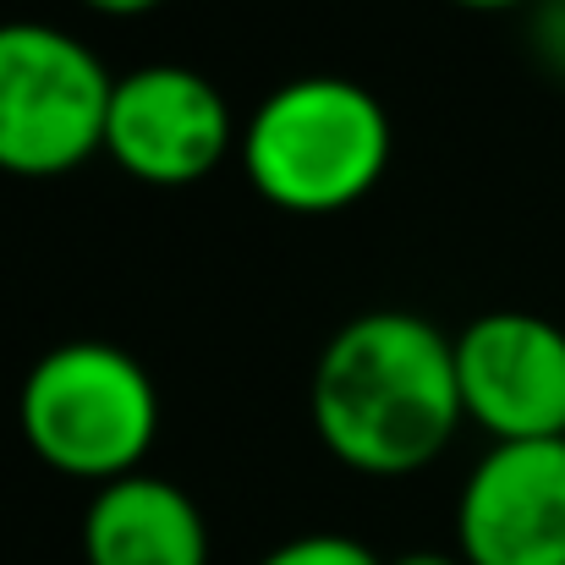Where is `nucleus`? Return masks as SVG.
<instances>
[{
	"label": "nucleus",
	"mask_w": 565,
	"mask_h": 565,
	"mask_svg": "<svg viewBox=\"0 0 565 565\" xmlns=\"http://www.w3.org/2000/svg\"><path fill=\"white\" fill-rule=\"evenodd\" d=\"M308 412L341 467L363 478L423 472L467 423L456 341L406 308L358 313L324 341Z\"/></svg>",
	"instance_id": "f257e3e1"
},
{
	"label": "nucleus",
	"mask_w": 565,
	"mask_h": 565,
	"mask_svg": "<svg viewBox=\"0 0 565 565\" xmlns=\"http://www.w3.org/2000/svg\"><path fill=\"white\" fill-rule=\"evenodd\" d=\"M390 116L352 77H291L242 127V177L286 214H341L390 171Z\"/></svg>",
	"instance_id": "f03ea898"
},
{
	"label": "nucleus",
	"mask_w": 565,
	"mask_h": 565,
	"mask_svg": "<svg viewBox=\"0 0 565 565\" xmlns=\"http://www.w3.org/2000/svg\"><path fill=\"white\" fill-rule=\"evenodd\" d=\"M17 428L50 472L99 489L143 472L160 439V390L110 341H61L22 379Z\"/></svg>",
	"instance_id": "7ed1b4c3"
},
{
	"label": "nucleus",
	"mask_w": 565,
	"mask_h": 565,
	"mask_svg": "<svg viewBox=\"0 0 565 565\" xmlns=\"http://www.w3.org/2000/svg\"><path fill=\"white\" fill-rule=\"evenodd\" d=\"M116 77L55 22H0V171L50 182L105 149Z\"/></svg>",
	"instance_id": "20e7f679"
},
{
	"label": "nucleus",
	"mask_w": 565,
	"mask_h": 565,
	"mask_svg": "<svg viewBox=\"0 0 565 565\" xmlns=\"http://www.w3.org/2000/svg\"><path fill=\"white\" fill-rule=\"evenodd\" d=\"M242 143L225 94L192 66H138L116 77L105 154L143 188H192Z\"/></svg>",
	"instance_id": "39448f33"
},
{
	"label": "nucleus",
	"mask_w": 565,
	"mask_h": 565,
	"mask_svg": "<svg viewBox=\"0 0 565 565\" xmlns=\"http://www.w3.org/2000/svg\"><path fill=\"white\" fill-rule=\"evenodd\" d=\"M456 379L467 423L494 445L565 439V330L527 308L478 313L456 335Z\"/></svg>",
	"instance_id": "423d86ee"
},
{
	"label": "nucleus",
	"mask_w": 565,
	"mask_h": 565,
	"mask_svg": "<svg viewBox=\"0 0 565 565\" xmlns=\"http://www.w3.org/2000/svg\"><path fill=\"white\" fill-rule=\"evenodd\" d=\"M467 565H565V439H505L478 456L456 500Z\"/></svg>",
	"instance_id": "0eeeda50"
},
{
	"label": "nucleus",
	"mask_w": 565,
	"mask_h": 565,
	"mask_svg": "<svg viewBox=\"0 0 565 565\" xmlns=\"http://www.w3.org/2000/svg\"><path fill=\"white\" fill-rule=\"evenodd\" d=\"M88 565H209V527L188 489L154 472L99 483L83 511Z\"/></svg>",
	"instance_id": "6e6552de"
},
{
	"label": "nucleus",
	"mask_w": 565,
	"mask_h": 565,
	"mask_svg": "<svg viewBox=\"0 0 565 565\" xmlns=\"http://www.w3.org/2000/svg\"><path fill=\"white\" fill-rule=\"evenodd\" d=\"M258 565H384L358 539L347 533H302V539H286L280 550H269Z\"/></svg>",
	"instance_id": "1a4fd4ad"
},
{
	"label": "nucleus",
	"mask_w": 565,
	"mask_h": 565,
	"mask_svg": "<svg viewBox=\"0 0 565 565\" xmlns=\"http://www.w3.org/2000/svg\"><path fill=\"white\" fill-rule=\"evenodd\" d=\"M88 11H99V17H116V22H127V17H149V11H160L166 0H83Z\"/></svg>",
	"instance_id": "9d476101"
},
{
	"label": "nucleus",
	"mask_w": 565,
	"mask_h": 565,
	"mask_svg": "<svg viewBox=\"0 0 565 565\" xmlns=\"http://www.w3.org/2000/svg\"><path fill=\"white\" fill-rule=\"evenodd\" d=\"M390 565H467L461 555H439V550H417V555H401V561Z\"/></svg>",
	"instance_id": "9b49d317"
},
{
	"label": "nucleus",
	"mask_w": 565,
	"mask_h": 565,
	"mask_svg": "<svg viewBox=\"0 0 565 565\" xmlns=\"http://www.w3.org/2000/svg\"><path fill=\"white\" fill-rule=\"evenodd\" d=\"M450 6H461V11H516L527 0H450Z\"/></svg>",
	"instance_id": "f8f14e48"
}]
</instances>
